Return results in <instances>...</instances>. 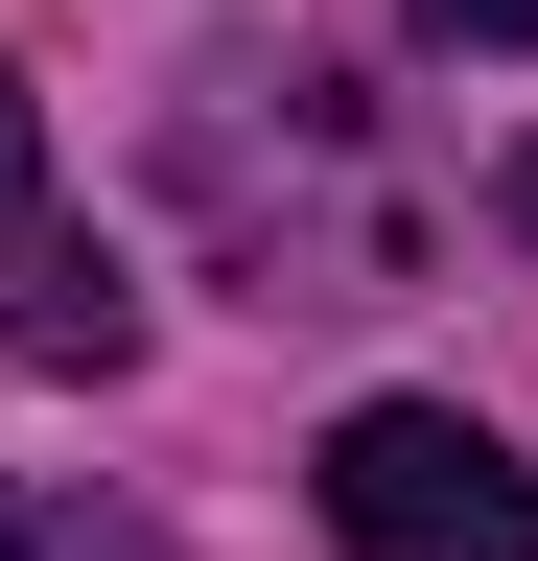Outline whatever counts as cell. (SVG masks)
Returning <instances> with one entry per match:
<instances>
[{
  "instance_id": "6da1fadb",
  "label": "cell",
  "mask_w": 538,
  "mask_h": 561,
  "mask_svg": "<svg viewBox=\"0 0 538 561\" xmlns=\"http://www.w3.org/2000/svg\"><path fill=\"white\" fill-rule=\"evenodd\" d=\"M328 538L352 561H538V468L468 398H352L328 421Z\"/></svg>"
},
{
  "instance_id": "277c9868",
  "label": "cell",
  "mask_w": 538,
  "mask_h": 561,
  "mask_svg": "<svg viewBox=\"0 0 538 561\" xmlns=\"http://www.w3.org/2000/svg\"><path fill=\"white\" fill-rule=\"evenodd\" d=\"M422 24H445V47H538V0H422Z\"/></svg>"
},
{
  "instance_id": "3957f363",
  "label": "cell",
  "mask_w": 538,
  "mask_h": 561,
  "mask_svg": "<svg viewBox=\"0 0 538 561\" xmlns=\"http://www.w3.org/2000/svg\"><path fill=\"white\" fill-rule=\"evenodd\" d=\"M0 561H187L141 491H71V468H0Z\"/></svg>"
},
{
  "instance_id": "5b68a950",
  "label": "cell",
  "mask_w": 538,
  "mask_h": 561,
  "mask_svg": "<svg viewBox=\"0 0 538 561\" xmlns=\"http://www.w3.org/2000/svg\"><path fill=\"white\" fill-rule=\"evenodd\" d=\"M515 234H538V164H515Z\"/></svg>"
},
{
  "instance_id": "7a4b0ae2",
  "label": "cell",
  "mask_w": 538,
  "mask_h": 561,
  "mask_svg": "<svg viewBox=\"0 0 538 561\" xmlns=\"http://www.w3.org/2000/svg\"><path fill=\"white\" fill-rule=\"evenodd\" d=\"M0 351H24V375H117V351H141V280L71 234V187H47V94H24V70H0Z\"/></svg>"
}]
</instances>
